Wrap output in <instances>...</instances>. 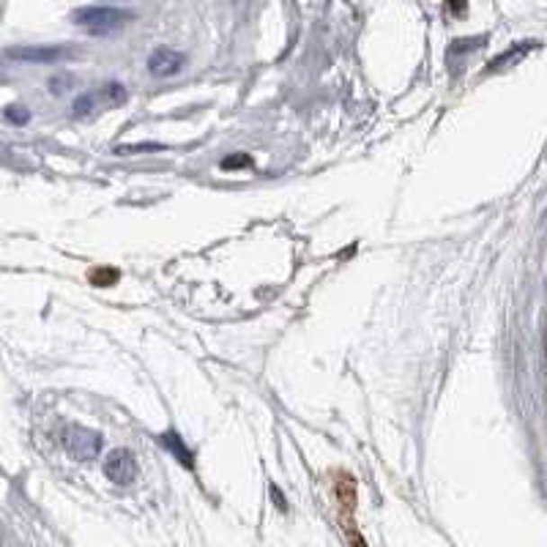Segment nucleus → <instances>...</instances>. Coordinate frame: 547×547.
Instances as JSON below:
<instances>
[{
    "label": "nucleus",
    "mask_w": 547,
    "mask_h": 547,
    "mask_svg": "<svg viewBox=\"0 0 547 547\" xmlns=\"http://www.w3.org/2000/svg\"><path fill=\"white\" fill-rule=\"evenodd\" d=\"M6 55L14 60H25V63H55V60L68 58L72 52L66 47H12Z\"/></svg>",
    "instance_id": "5"
},
{
    "label": "nucleus",
    "mask_w": 547,
    "mask_h": 547,
    "mask_svg": "<svg viewBox=\"0 0 547 547\" xmlns=\"http://www.w3.org/2000/svg\"><path fill=\"white\" fill-rule=\"evenodd\" d=\"M534 47V41H528V44H517V47H512L507 55H501V58H496L493 63H490V72H498V68H504V66H509V63H515V60H520L528 49Z\"/></svg>",
    "instance_id": "6"
},
{
    "label": "nucleus",
    "mask_w": 547,
    "mask_h": 547,
    "mask_svg": "<svg viewBox=\"0 0 547 547\" xmlns=\"http://www.w3.org/2000/svg\"><path fill=\"white\" fill-rule=\"evenodd\" d=\"M162 446H165V449H173V452L178 454V460H181L186 468H192V454L181 446L178 435H173V433H170V435H162Z\"/></svg>",
    "instance_id": "7"
},
{
    "label": "nucleus",
    "mask_w": 547,
    "mask_h": 547,
    "mask_svg": "<svg viewBox=\"0 0 547 547\" xmlns=\"http://www.w3.org/2000/svg\"><path fill=\"white\" fill-rule=\"evenodd\" d=\"M104 473H107L110 482H115V485H129V482H134L137 462H134L131 452H126V449L110 452L107 460H104Z\"/></svg>",
    "instance_id": "3"
},
{
    "label": "nucleus",
    "mask_w": 547,
    "mask_h": 547,
    "mask_svg": "<svg viewBox=\"0 0 547 547\" xmlns=\"http://www.w3.org/2000/svg\"><path fill=\"white\" fill-rule=\"evenodd\" d=\"M60 441H63V449L72 454L75 460H96L99 457V449H102V435L88 430V427H77V425H68L63 427L60 433Z\"/></svg>",
    "instance_id": "2"
},
{
    "label": "nucleus",
    "mask_w": 547,
    "mask_h": 547,
    "mask_svg": "<svg viewBox=\"0 0 547 547\" xmlns=\"http://www.w3.org/2000/svg\"><path fill=\"white\" fill-rule=\"evenodd\" d=\"M6 115H9V121H17V123H25V121H28V110H20V107H9Z\"/></svg>",
    "instance_id": "10"
},
{
    "label": "nucleus",
    "mask_w": 547,
    "mask_h": 547,
    "mask_svg": "<svg viewBox=\"0 0 547 547\" xmlns=\"http://www.w3.org/2000/svg\"><path fill=\"white\" fill-rule=\"evenodd\" d=\"M249 165H252V159H249L247 154H236V157H228V159L222 162L225 170H238V167H249Z\"/></svg>",
    "instance_id": "9"
},
{
    "label": "nucleus",
    "mask_w": 547,
    "mask_h": 547,
    "mask_svg": "<svg viewBox=\"0 0 547 547\" xmlns=\"http://www.w3.org/2000/svg\"><path fill=\"white\" fill-rule=\"evenodd\" d=\"M96 99H99V94H83V96L75 102V112H77V115H91V112L96 110Z\"/></svg>",
    "instance_id": "8"
},
{
    "label": "nucleus",
    "mask_w": 547,
    "mask_h": 547,
    "mask_svg": "<svg viewBox=\"0 0 547 547\" xmlns=\"http://www.w3.org/2000/svg\"><path fill=\"white\" fill-rule=\"evenodd\" d=\"M72 20L83 31H88L94 36H104V33H115L118 28L131 22L134 14L126 9H115V6H83L72 14Z\"/></svg>",
    "instance_id": "1"
},
{
    "label": "nucleus",
    "mask_w": 547,
    "mask_h": 547,
    "mask_svg": "<svg viewBox=\"0 0 547 547\" xmlns=\"http://www.w3.org/2000/svg\"><path fill=\"white\" fill-rule=\"evenodd\" d=\"M184 63H186V58H184L181 52L167 49V47H159V49H154L151 58H148V72H151L154 77H173V75L181 72Z\"/></svg>",
    "instance_id": "4"
}]
</instances>
